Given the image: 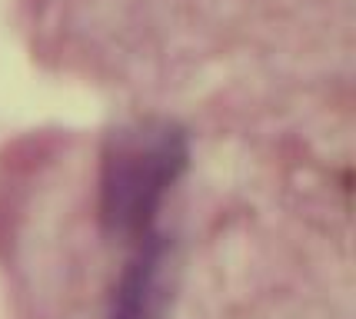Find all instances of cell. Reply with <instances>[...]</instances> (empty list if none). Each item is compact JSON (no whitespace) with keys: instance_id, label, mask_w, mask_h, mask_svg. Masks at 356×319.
Masks as SVG:
<instances>
[{"instance_id":"cell-2","label":"cell","mask_w":356,"mask_h":319,"mask_svg":"<svg viewBox=\"0 0 356 319\" xmlns=\"http://www.w3.org/2000/svg\"><path fill=\"white\" fill-rule=\"evenodd\" d=\"M156 270H160V259H156L154 246L140 250L137 263L124 276V286L117 293V306H113V316L110 319H147L150 316L154 296H156Z\"/></svg>"},{"instance_id":"cell-1","label":"cell","mask_w":356,"mask_h":319,"mask_svg":"<svg viewBox=\"0 0 356 319\" xmlns=\"http://www.w3.org/2000/svg\"><path fill=\"white\" fill-rule=\"evenodd\" d=\"M186 163V143L170 123H134L104 156V220L124 236L147 233L154 210Z\"/></svg>"}]
</instances>
